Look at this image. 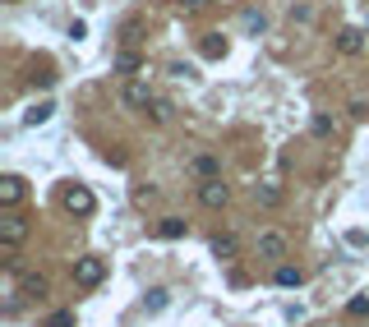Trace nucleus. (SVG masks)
<instances>
[{
	"instance_id": "6ab92c4d",
	"label": "nucleus",
	"mask_w": 369,
	"mask_h": 327,
	"mask_svg": "<svg viewBox=\"0 0 369 327\" xmlns=\"http://www.w3.org/2000/svg\"><path fill=\"white\" fill-rule=\"evenodd\" d=\"M167 300H171V291H167V286H152V291H148V309H152V313H162V309H167Z\"/></svg>"
},
{
	"instance_id": "aec40b11",
	"label": "nucleus",
	"mask_w": 369,
	"mask_h": 327,
	"mask_svg": "<svg viewBox=\"0 0 369 327\" xmlns=\"http://www.w3.org/2000/svg\"><path fill=\"white\" fill-rule=\"evenodd\" d=\"M346 313H351V318H369V295H351V300H346Z\"/></svg>"
},
{
	"instance_id": "f257e3e1",
	"label": "nucleus",
	"mask_w": 369,
	"mask_h": 327,
	"mask_svg": "<svg viewBox=\"0 0 369 327\" xmlns=\"http://www.w3.org/2000/svg\"><path fill=\"white\" fill-rule=\"evenodd\" d=\"M70 277H74V286H79V291H97V286L106 282V258H97V254H83V258H74Z\"/></svg>"
},
{
	"instance_id": "9b49d317",
	"label": "nucleus",
	"mask_w": 369,
	"mask_h": 327,
	"mask_svg": "<svg viewBox=\"0 0 369 327\" xmlns=\"http://www.w3.org/2000/svg\"><path fill=\"white\" fill-rule=\"evenodd\" d=\"M309 134H314L318 143H333L337 139V120L328 111H314V115H309Z\"/></svg>"
},
{
	"instance_id": "20e7f679",
	"label": "nucleus",
	"mask_w": 369,
	"mask_h": 327,
	"mask_svg": "<svg viewBox=\"0 0 369 327\" xmlns=\"http://www.w3.org/2000/svg\"><path fill=\"white\" fill-rule=\"evenodd\" d=\"M61 208H65L70 217H93V213H97V198H93V189H88V185H65Z\"/></svg>"
},
{
	"instance_id": "0eeeda50",
	"label": "nucleus",
	"mask_w": 369,
	"mask_h": 327,
	"mask_svg": "<svg viewBox=\"0 0 369 327\" xmlns=\"http://www.w3.org/2000/svg\"><path fill=\"white\" fill-rule=\"evenodd\" d=\"M333 46H337V55H351V60H355V55L369 51V33H365V28H342Z\"/></svg>"
},
{
	"instance_id": "412c9836",
	"label": "nucleus",
	"mask_w": 369,
	"mask_h": 327,
	"mask_svg": "<svg viewBox=\"0 0 369 327\" xmlns=\"http://www.w3.org/2000/svg\"><path fill=\"white\" fill-rule=\"evenodd\" d=\"M74 323H79V318H74V309H56L42 327H74Z\"/></svg>"
},
{
	"instance_id": "ddd939ff",
	"label": "nucleus",
	"mask_w": 369,
	"mask_h": 327,
	"mask_svg": "<svg viewBox=\"0 0 369 327\" xmlns=\"http://www.w3.org/2000/svg\"><path fill=\"white\" fill-rule=\"evenodd\" d=\"M184 235H189V221H184V217L167 213V217L157 221V240H184Z\"/></svg>"
},
{
	"instance_id": "a211bd4d",
	"label": "nucleus",
	"mask_w": 369,
	"mask_h": 327,
	"mask_svg": "<svg viewBox=\"0 0 369 327\" xmlns=\"http://www.w3.org/2000/svg\"><path fill=\"white\" fill-rule=\"evenodd\" d=\"M254 194H259V203H264V208H277L281 203V185H259Z\"/></svg>"
},
{
	"instance_id": "393cba45",
	"label": "nucleus",
	"mask_w": 369,
	"mask_h": 327,
	"mask_svg": "<svg viewBox=\"0 0 369 327\" xmlns=\"http://www.w3.org/2000/svg\"><path fill=\"white\" fill-rule=\"evenodd\" d=\"M180 5H184V9H203V5H208V0H180Z\"/></svg>"
},
{
	"instance_id": "39448f33",
	"label": "nucleus",
	"mask_w": 369,
	"mask_h": 327,
	"mask_svg": "<svg viewBox=\"0 0 369 327\" xmlns=\"http://www.w3.org/2000/svg\"><path fill=\"white\" fill-rule=\"evenodd\" d=\"M254 249H259V258H268V263H281V258L291 254V240L281 235V230H259Z\"/></svg>"
},
{
	"instance_id": "2eb2a0df",
	"label": "nucleus",
	"mask_w": 369,
	"mask_h": 327,
	"mask_svg": "<svg viewBox=\"0 0 369 327\" xmlns=\"http://www.w3.org/2000/svg\"><path fill=\"white\" fill-rule=\"evenodd\" d=\"M115 74H125V79H139V70H143V55L139 51H120L115 55V65H111Z\"/></svg>"
},
{
	"instance_id": "6e6552de",
	"label": "nucleus",
	"mask_w": 369,
	"mask_h": 327,
	"mask_svg": "<svg viewBox=\"0 0 369 327\" xmlns=\"http://www.w3.org/2000/svg\"><path fill=\"white\" fill-rule=\"evenodd\" d=\"M199 203L208 208V213H222V208L231 203V189H227V180H203V185H199Z\"/></svg>"
},
{
	"instance_id": "dca6fc26",
	"label": "nucleus",
	"mask_w": 369,
	"mask_h": 327,
	"mask_svg": "<svg viewBox=\"0 0 369 327\" xmlns=\"http://www.w3.org/2000/svg\"><path fill=\"white\" fill-rule=\"evenodd\" d=\"M51 115H56V102H37V107L24 115V124H46Z\"/></svg>"
},
{
	"instance_id": "f03ea898",
	"label": "nucleus",
	"mask_w": 369,
	"mask_h": 327,
	"mask_svg": "<svg viewBox=\"0 0 369 327\" xmlns=\"http://www.w3.org/2000/svg\"><path fill=\"white\" fill-rule=\"evenodd\" d=\"M152 102H157V92H152V79H148V74L125 79V88H120V107H125V111H148Z\"/></svg>"
},
{
	"instance_id": "f3484780",
	"label": "nucleus",
	"mask_w": 369,
	"mask_h": 327,
	"mask_svg": "<svg viewBox=\"0 0 369 327\" xmlns=\"http://www.w3.org/2000/svg\"><path fill=\"white\" fill-rule=\"evenodd\" d=\"M171 115H176V107H171L167 97H157V102H152V107H148V120H152V124H167Z\"/></svg>"
},
{
	"instance_id": "4468645a",
	"label": "nucleus",
	"mask_w": 369,
	"mask_h": 327,
	"mask_svg": "<svg viewBox=\"0 0 369 327\" xmlns=\"http://www.w3.org/2000/svg\"><path fill=\"white\" fill-rule=\"evenodd\" d=\"M208 249H212V258H222V263H227V258H236V254H240V240L227 230V235H212V240H208Z\"/></svg>"
},
{
	"instance_id": "423d86ee",
	"label": "nucleus",
	"mask_w": 369,
	"mask_h": 327,
	"mask_svg": "<svg viewBox=\"0 0 369 327\" xmlns=\"http://www.w3.org/2000/svg\"><path fill=\"white\" fill-rule=\"evenodd\" d=\"M184 171H189L199 185H203V180H222V157H217V152H194V157L184 161Z\"/></svg>"
},
{
	"instance_id": "b1692460",
	"label": "nucleus",
	"mask_w": 369,
	"mask_h": 327,
	"mask_svg": "<svg viewBox=\"0 0 369 327\" xmlns=\"http://www.w3.org/2000/svg\"><path fill=\"white\" fill-rule=\"evenodd\" d=\"M351 115L355 120H369V102H351Z\"/></svg>"
},
{
	"instance_id": "5701e85b",
	"label": "nucleus",
	"mask_w": 369,
	"mask_h": 327,
	"mask_svg": "<svg viewBox=\"0 0 369 327\" xmlns=\"http://www.w3.org/2000/svg\"><path fill=\"white\" fill-rule=\"evenodd\" d=\"M152 198H157V189H152V185H148V189H134V203H139V208L152 203Z\"/></svg>"
},
{
	"instance_id": "1a4fd4ad",
	"label": "nucleus",
	"mask_w": 369,
	"mask_h": 327,
	"mask_svg": "<svg viewBox=\"0 0 369 327\" xmlns=\"http://www.w3.org/2000/svg\"><path fill=\"white\" fill-rule=\"evenodd\" d=\"M19 295H24V300H46V295H51V282H46L42 272H24L19 277Z\"/></svg>"
},
{
	"instance_id": "4be33fe9",
	"label": "nucleus",
	"mask_w": 369,
	"mask_h": 327,
	"mask_svg": "<svg viewBox=\"0 0 369 327\" xmlns=\"http://www.w3.org/2000/svg\"><path fill=\"white\" fill-rule=\"evenodd\" d=\"M264 28H268V18L259 14V9H249V14H245V33H254V37H259Z\"/></svg>"
},
{
	"instance_id": "9d476101",
	"label": "nucleus",
	"mask_w": 369,
	"mask_h": 327,
	"mask_svg": "<svg viewBox=\"0 0 369 327\" xmlns=\"http://www.w3.org/2000/svg\"><path fill=\"white\" fill-rule=\"evenodd\" d=\"M273 286H281V291H300V286H305V267L300 263H277L273 267Z\"/></svg>"
},
{
	"instance_id": "f8f14e48",
	"label": "nucleus",
	"mask_w": 369,
	"mask_h": 327,
	"mask_svg": "<svg viewBox=\"0 0 369 327\" xmlns=\"http://www.w3.org/2000/svg\"><path fill=\"white\" fill-rule=\"evenodd\" d=\"M24 185H28L24 176H5V180H0V203L19 208V203H24Z\"/></svg>"
},
{
	"instance_id": "7ed1b4c3",
	"label": "nucleus",
	"mask_w": 369,
	"mask_h": 327,
	"mask_svg": "<svg viewBox=\"0 0 369 327\" xmlns=\"http://www.w3.org/2000/svg\"><path fill=\"white\" fill-rule=\"evenodd\" d=\"M28 235H33V221H28V217L9 213L5 221H0V245H5L9 254H19V249L28 245Z\"/></svg>"
}]
</instances>
